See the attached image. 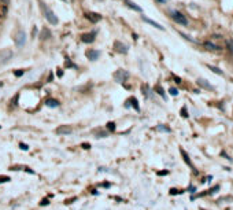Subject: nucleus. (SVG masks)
<instances>
[{
	"mask_svg": "<svg viewBox=\"0 0 233 210\" xmlns=\"http://www.w3.org/2000/svg\"><path fill=\"white\" fill-rule=\"evenodd\" d=\"M167 173H169L167 170H162V172H158V174H159V176H166Z\"/></svg>",
	"mask_w": 233,
	"mask_h": 210,
	"instance_id": "2f4dec72",
	"label": "nucleus"
},
{
	"mask_svg": "<svg viewBox=\"0 0 233 210\" xmlns=\"http://www.w3.org/2000/svg\"><path fill=\"white\" fill-rule=\"evenodd\" d=\"M125 3L128 4V7H130V8H133V10H136V11H141V8H140L139 6L137 4H135L133 1H130V0H125Z\"/></svg>",
	"mask_w": 233,
	"mask_h": 210,
	"instance_id": "dca6fc26",
	"label": "nucleus"
},
{
	"mask_svg": "<svg viewBox=\"0 0 233 210\" xmlns=\"http://www.w3.org/2000/svg\"><path fill=\"white\" fill-rule=\"evenodd\" d=\"M99 56H100V52L96 51V50H89V51H87V58L91 59V61H96Z\"/></svg>",
	"mask_w": 233,
	"mask_h": 210,
	"instance_id": "1a4fd4ad",
	"label": "nucleus"
},
{
	"mask_svg": "<svg viewBox=\"0 0 233 210\" xmlns=\"http://www.w3.org/2000/svg\"><path fill=\"white\" fill-rule=\"evenodd\" d=\"M8 1H10V0H0V4L7 6V4H8Z\"/></svg>",
	"mask_w": 233,
	"mask_h": 210,
	"instance_id": "f704fd0d",
	"label": "nucleus"
},
{
	"mask_svg": "<svg viewBox=\"0 0 233 210\" xmlns=\"http://www.w3.org/2000/svg\"><path fill=\"white\" fill-rule=\"evenodd\" d=\"M228 48H229V51L233 54V40H229L228 41Z\"/></svg>",
	"mask_w": 233,
	"mask_h": 210,
	"instance_id": "5701e85b",
	"label": "nucleus"
},
{
	"mask_svg": "<svg viewBox=\"0 0 233 210\" xmlns=\"http://www.w3.org/2000/svg\"><path fill=\"white\" fill-rule=\"evenodd\" d=\"M181 116H184V117H188V114H186V110H185V107L181 110Z\"/></svg>",
	"mask_w": 233,
	"mask_h": 210,
	"instance_id": "72a5a7b5",
	"label": "nucleus"
},
{
	"mask_svg": "<svg viewBox=\"0 0 233 210\" xmlns=\"http://www.w3.org/2000/svg\"><path fill=\"white\" fill-rule=\"evenodd\" d=\"M48 203H49V200L47 199V198H45V199H43L41 202H40V205H41V206H44V205H48Z\"/></svg>",
	"mask_w": 233,
	"mask_h": 210,
	"instance_id": "bb28decb",
	"label": "nucleus"
},
{
	"mask_svg": "<svg viewBox=\"0 0 233 210\" xmlns=\"http://www.w3.org/2000/svg\"><path fill=\"white\" fill-rule=\"evenodd\" d=\"M45 105L48 107H58L59 106V102L55 99H48V100H45Z\"/></svg>",
	"mask_w": 233,
	"mask_h": 210,
	"instance_id": "ddd939ff",
	"label": "nucleus"
},
{
	"mask_svg": "<svg viewBox=\"0 0 233 210\" xmlns=\"http://www.w3.org/2000/svg\"><path fill=\"white\" fill-rule=\"evenodd\" d=\"M143 21L148 22V23H151L152 26H155V28H158V29H161V30H163V26H161L159 23H156V22H154V21H152V19H148V18H145V17H143Z\"/></svg>",
	"mask_w": 233,
	"mask_h": 210,
	"instance_id": "2eb2a0df",
	"label": "nucleus"
},
{
	"mask_svg": "<svg viewBox=\"0 0 233 210\" xmlns=\"http://www.w3.org/2000/svg\"><path fill=\"white\" fill-rule=\"evenodd\" d=\"M19 147H21L22 150H27V148H29V147H27V144H23V143H21V144H19Z\"/></svg>",
	"mask_w": 233,
	"mask_h": 210,
	"instance_id": "7c9ffc66",
	"label": "nucleus"
},
{
	"mask_svg": "<svg viewBox=\"0 0 233 210\" xmlns=\"http://www.w3.org/2000/svg\"><path fill=\"white\" fill-rule=\"evenodd\" d=\"M114 48H115V51L119 52V54H126L128 52V45L122 44L121 41H115L114 43Z\"/></svg>",
	"mask_w": 233,
	"mask_h": 210,
	"instance_id": "0eeeda50",
	"label": "nucleus"
},
{
	"mask_svg": "<svg viewBox=\"0 0 233 210\" xmlns=\"http://www.w3.org/2000/svg\"><path fill=\"white\" fill-rule=\"evenodd\" d=\"M76 199H77V198L74 196V198H71V199H67V200H66V202H65V203H66V205H70V203H73V202H74V200H76Z\"/></svg>",
	"mask_w": 233,
	"mask_h": 210,
	"instance_id": "a878e982",
	"label": "nucleus"
},
{
	"mask_svg": "<svg viewBox=\"0 0 233 210\" xmlns=\"http://www.w3.org/2000/svg\"><path fill=\"white\" fill-rule=\"evenodd\" d=\"M56 133L58 135H69L71 133V126L69 125H60L56 128Z\"/></svg>",
	"mask_w": 233,
	"mask_h": 210,
	"instance_id": "6e6552de",
	"label": "nucleus"
},
{
	"mask_svg": "<svg viewBox=\"0 0 233 210\" xmlns=\"http://www.w3.org/2000/svg\"><path fill=\"white\" fill-rule=\"evenodd\" d=\"M197 84L200 85V87H203V88H207V90H212V85H210L206 81V80H203V78H199L197 80Z\"/></svg>",
	"mask_w": 233,
	"mask_h": 210,
	"instance_id": "9b49d317",
	"label": "nucleus"
},
{
	"mask_svg": "<svg viewBox=\"0 0 233 210\" xmlns=\"http://www.w3.org/2000/svg\"><path fill=\"white\" fill-rule=\"evenodd\" d=\"M85 17H87V18H88V19L92 22V23H96V22H99L100 19H102V15H100V14H98V12H87V14H85Z\"/></svg>",
	"mask_w": 233,
	"mask_h": 210,
	"instance_id": "423d86ee",
	"label": "nucleus"
},
{
	"mask_svg": "<svg viewBox=\"0 0 233 210\" xmlns=\"http://www.w3.org/2000/svg\"><path fill=\"white\" fill-rule=\"evenodd\" d=\"M11 58H12V51L11 50H4V51H1V54H0V62L1 63L8 62Z\"/></svg>",
	"mask_w": 233,
	"mask_h": 210,
	"instance_id": "39448f33",
	"label": "nucleus"
},
{
	"mask_svg": "<svg viewBox=\"0 0 233 210\" xmlns=\"http://www.w3.org/2000/svg\"><path fill=\"white\" fill-rule=\"evenodd\" d=\"M107 129L111 131V132H114L115 131V124L114 122H109V124H107Z\"/></svg>",
	"mask_w": 233,
	"mask_h": 210,
	"instance_id": "412c9836",
	"label": "nucleus"
},
{
	"mask_svg": "<svg viewBox=\"0 0 233 210\" xmlns=\"http://www.w3.org/2000/svg\"><path fill=\"white\" fill-rule=\"evenodd\" d=\"M156 91H158V94L162 95V96H165V94H163V90H162L161 87H156Z\"/></svg>",
	"mask_w": 233,
	"mask_h": 210,
	"instance_id": "393cba45",
	"label": "nucleus"
},
{
	"mask_svg": "<svg viewBox=\"0 0 233 210\" xmlns=\"http://www.w3.org/2000/svg\"><path fill=\"white\" fill-rule=\"evenodd\" d=\"M43 8H44V15H45V18L48 19V22H49V23H52V25H56V23H58V18H56V15L52 12L51 8H49V7H47V6H44Z\"/></svg>",
	"mask_w": 233,
	"mask_h": 210,
	"instance_id": "f257e3e1",
	"label": "nucleus"
},
{
	"mask_svg": "<svg viewBox=\"0 0 233 210\" xmlns=\"http://www.w3.org/2000/svg\"><path fill=\"white\" fill-rule=\"evenodd\" d=\"M40 37H41V40H47V39H49V37H51V32L48 30V29H43Z\"/></svg>",
	"mask_w": 233,
	"mask_h": 210,
	"instance_id": "4468645a",
	"label": "nucleus"
},
{
	"mask_svg": "<svg viewBox=\"0 0 233 210\" xmlns=\"http://www.w3.org/2000/svg\"><path fill=\"white\" fill-rule=\"evenodd\" d=\"M14 41H15L16 47H23V45H25L26 36H25V33H23V30H18V32H16L15 37H14Z\"/></svg>",
	"mask_w": 233,
	"mask_h": 210,
	"instance_id": "7ed1b4c3",
	"label": "nucleus"
},
{
	"mask_svg": "<svg viewBox=\"0 0 233 210\" xmlns=\"http://www.w3.org/2000/svg\"><path fill=\"white\" fill-rule=\"evenodd\" d=\"M171 18H173L177 23H180V25H186V23H188L186 18L182 15L181 12H178V11H171Z\"/></svg>",
	"mask_w": 233,
	"mask_h": 210,
	"instance_id": "20e7f679",
	"label": "nucleus"
},
{
	"mask_svg": "<svg viewBox=\"0 0 233 210\" xmlns=\"http://www.w3.org/2000/svg\"><path fill=\"white\" fill-rule=\"evenodd\" d=\"M130 102H132V106H133V107H135L136 110L139 111V110H140V107H139V105H137V100H136V98H132V99H130Z\"/></svg>",
	"mask_w": 233,
	"mask_h": 210,
	"instance_id": "a211bd4d",
	"label": "nucleus"
},
{
	"mask_svg": "<svg viewBox=\"0 0 233 210\" xmlns=\"http://www.w3.org/2000/svg\"><path fill=\"white\" fill-rule=\"evenodd\" d=\"M170 94H171V95H174V96H176V95L178 94V92H177V90H176V88H170Z\"/></svg>",
	"mask_w": 233,
	"mask_h": 210,
	"instance_id": "c85d7f7f",
	"label": "nucleus"
},
{
	"mask_svg": "<svg viewBox=\"0 0 233 210\" xmlns=\"http://www.w3.org/2000/svg\"><path fill=\"white\" fill-rule=\"evenodd\" d=\"M16 76H22V74H23V72H22V70H21V72H16Z\"/></svg>",
	"mask_w": 233,
	"mask_h": 210,
	"instance_id": "c9c22d12",
	"label": "nucleus"
},
{
	"mask_svg": "<svg viewBox=\"0 0 233 210\" xmlns=\"http://www.w3.org/2000/svg\"><path fill=\"white\" fill-rule=\"evenodd\" d=\"M158 129H159V131H166V132H170V129H169V128H163V126H158Z\"/></svg>",
	"mask_w": 233,
	"mask_h": 210,
	"instance_id": "c756f323",
	"label": "nucleus"
},
{
	"mask_svg": "<svg viewBox=\"0 0 233 210\" xmlns=\"http://www.w3.org/2000/svg\"><path fill=\"white\" fill-rule=\"evenodd\" d=\"M81 40L84 43H92L95 40V33H87V34H82L81 36Z\"/></svg>",
	"mask_w": 233,
	"mask_h": 210,
	"instance_id": "9d476101",
	"label": "nucleus"
},
{
	"mask_svg": "<svg viewBox=\"0 0 233 210\" xmlns=\"http://www.w3.org/2000/svg\"><path fill=\"white\" fill-rule=\"evenodd\" d=\"M10 177L8 176H0V183H7V181H10Z\"/></svg>",
	"mask_w": 233,
	"mask_h": 210,
	"instance_id": "4be33fe9",
	"label": "nucleus"
},
{
	"mask_svg": "<svg viewBox=\"0 0 233 210\" xmlns=\"http://www.w3.org/2000/svg\"><path fill=\"white\" fill-rule=\"evenodd\" d=\"M204 47L207 48V50H210V51H219V47H218V45H214V44L210 43V41L204 43Z\"/></svg>",
	"mask_w": 233,
	"mask_h": 210,
	"instance_id": "f8f14e48",
	"label": "nucleus"
},
{
	"mask_svg": "<svg viewBox=\"0 0 233 210\" xmlns=\"http://www.w3.org/2000/svg\"><path fill=\"white\" fill-rule=\"evenodd\" d=\"M208 67L211 69L212 72H215V73H218V74H221V76H222V72H221V70H219V69H217V67H214V66H208Z\"/></svg>",
	"mask_w": 233,
	"mask_h": 210,
	"instance_id": "b1692460",
	"label": "nucleus"
},
{
	"mask_svg": "<svg viewBox=\"0 0 233 210\" xmlns=\"http://www.w3.org/2000/svg\"><path fill=\"white\" fill-rule=\"evenodd\" d=\"M158 1H162V3H163V1H166V0H158Z\"/></svg>",
	"mask_w": 233,
	"mask_h": 210,
	"instance_id": "e433bc0d",
	"label": "nucleus"
},
{
	"mask_svg": "<svg viewBox=\"0 0 233 210\" xmlns=\"http://www.w3.org/2000/svg\"><path fill=\"white\" fill-rule=\"evenodd\" d=\"M181 154H182V157H184V161H185V162L188 163V165H189L191 168H193V165H192V163H191V159H189V157H188V154H186V152L184 151L182 148H181ZM193 169H195V168H193Z\"/></svg>",
	"mask_w": 233,
	"mask_h": 210,
	"instance_id": "f3484780",
	"label": "nucleus"
},
{
	"mask_svg": "<svg viewBox=\"0 0 233 210\" xmlns=\"http://www.w3.org/2000/svg\"><path fill=\"white\" fill-rule=\"evenodd\" d=\"M81 146H82V147L85 148V150H88V148H91V144H88V143H82Z\"/></svg>",
	"mask_w": 233,
	"mask_h": 210,
	"instance_id": "cd10ccee",
	"label": "nucleus"
},
{
	"mask_svg": "<svg viewBox=\"0 0 233 210\" xmlns=\"http://www.w3.org/2000/svg\"><path fill=\"white\" fill-rule=\"evenodd\" d=\"M217 191H219V185H215V187H212V188H210V189H208V195L215 194Z\"/></svg>",
	"mask_w": 233,
	"mask_h": 210,
	"instance_id": "6ab92c4d",
	"label": "nucleus"
},
{
	"mask_svg": "<svg viewBox=\"0 0 233 210\" xmlns=\"http://www.w3.org/2000/svg\"><path fill=\"white\" fill-rule=\"evenodd\" d=\"M128 77H129V73L126 70H122V69H119L114 73V80L117 83H125L128 80Z\"/></svg>",
	"mask_w": 233,
	"mask_h": 210,
	"instance_id": "f03ea898",
	"label": "nucleus"
},
{
	"mask_svg": "<svg viewBox=\"0 0 233 210\" xmlns=\"http://www.w3.org/2000/svg\"><path fill=\"white\" fill-rule=\"evenodd\" d=\"M189 192L195 194V192H196V188H195V187H192V185H191V187H189Z\"/></svg>",
	"mask_w": 233,
	"mask_h": 210,
	"instance_id": "473e14b6",
	"label": "nucleus"
},
{
	"mask_svg": "<svg viewBox=\"0 0 233 210\" xmlns=\"http://www.w3.org/2000/svg\"><path fill=\"white\" fill-rule=\"evenodd\" d=\"M185 191H178V189L176 188H171L170 189V195H178V194H184Z\"/></svg>",
	"mask_w": 233,
	"mask_h": 210,
	"instance_id": "aec40b11",
	"label": "nucleus"
}]
</instances>
